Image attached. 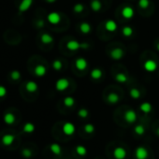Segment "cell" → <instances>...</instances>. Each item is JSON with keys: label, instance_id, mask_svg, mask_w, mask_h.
I'll return each mask as SVG.
<instances>
[{"label": "cell", "instance_id": "obj_1", "mask_svg": "<svg viewBox=\"0 0 159 159\" xmlns=\"http://www.w3.org/2000/svg\"><path fill=\"white\" fill-rule=\"evenodd\" d=\"M90 47V45L86 42H83V43H81L77 40H69L67 43V48L68 49L69 51L71 52H75V51H78L80 49H83V50H86Z\"/></svg>", "mask_w": 159, "mask_h": 159}, {"label": "cell", "instance_id": "obj_2", "mask_svg": "<svg viewBox=\"0 0 159 159\" xmlns=\"http://www.w3.org/2000/svg\"><path fill=\"white\" fill-rule=\"evenodd\" d=\"M69 86V81L67 78H61L56 81L55 82V89L59 92L65 91Z\"/></svg>", "mask_w": 159, "mask_h": 159}, {"label": "cell", "instance_id": "obj_3", "mask_svg": "<svg viewBox=\"0 0 159 159\" xmlns=\"http://www.w3.org/2000/svg\"><path fill=\"white\" fill-rule=\"evenodd\" d=\"M109 56H111L112 59L118 61V60H121L122 58L125 56V52H124V50L122 48L116 47V48L112 49V52L109 53Z\"/></svg>", "mask_w": 159, "mask_h": 159}, {"label": "cell", "instance_id": "obj_4", "mask_svg": "<svg viewBox=\"0 0 159 159\" xmlns=\"http://www.w3.org/2000/svg\"><path fill=\"white\" fill-rule=\"evenodd\" d=\"M157 67H158V64L155 62L154 60H152V59L146 60L144 62V64H143V68L147 72H151V73L156 71Z\"/></svg>", "mask_w": 159, "mask_h": 159}, {"label": "cell", "instance_id": "obj_5", "mask_svg": "<svg viewBox=\"0 0 159 159\" xmlns=\"http://www.w3.org/2000/svg\"><path fill=\"white\" fill-rule=\"evenodd\" d=\"M47 20H48L49 22L52 23V24H57L61 21V14L57 11L50 12V13H49L48 16H47Z\"/></svg>", "mask_w": 159, "mask_h": 159}, {"label": "cell", "instance_id": "obj_6", "mask_svg": "<svg viewBox=\"0 0 159 159\" xmlns=\"http://www.w3.org/2000/svg\"><path fill=\"white\" fill-rule=\"evenodd\" d=\"M125 120L129 124H133L135 123L136 120H137V114H136V112L134 111L132 109H129L125 113Z\"/></svg>", "mask_w": 159, "mask_h": 159}, {"label": "cell", "instance_id": "obj_7", "mask_svg": "<svg viewBox=\"0 0 159 159\" xmlns=\"http://www.w3.org/2000/svg\"><path fill=\"white\" fill-rule=\"evenodd\" d=\"M122 15H123L124 18L130 20L135 15V10H134V9L131 6H126L122 9Z\"/></svg>", "mask_w": 159, "mask_h": 159}, {"label": "cell", "instance_id": "obj_8", "mask_svg": "<svg viewBox=\"0 0 159 159\" xmlns=\"http://www.w3.org/2000/svg\"><path fill=\"white\" fill-rule=\"evenodd\" d=\"M75 67L79 70H85L88 67V61L83 57H79L75 61Z\"/></svg>", "mask_w": 159, "mask_h": 159}, {"label": "cell", "instance_id": "obj_9", "mask_svg": "<svg viewBox=\"0 0 159 159\" xmlns=\"http://www.w3.org/2000/svg\"><path fill=\"white\" fill-rule=\"evenodd\" d=\"M105 28L109 32H115L118 29V24L114 20L109 19L105 22Z\"/></svg>", "mask_w": 159, "mask_h": 159}, {"label": "cell", "instance_id": "obj_10", "mask_svg": "<svg viewBox=\"0 0 159 159\" xmlns=\"http://www.w3.org/2000/svg\"><path fill=\"white\" fill-rule=\"evenodd\" d=\"M135 155L137 157V159H146L149 155V153H148V150L146 149L145 147H139L136 152H135Z\"/></svg>", "mask_w": 159, "mask_h": 159}, {"label": "cell", "instance_id": "obj_11", "mask_svg": "<svg viewBox=\"0 0 159 159\" xmlns=\"http://www.w3.org/2000/svg\"><path fill=\"white\" fill-rule=\"evenodd\" d=\"M32 5H33V0H22L21 4L19 5L18 9H19L20 12H22H22L27 11L31 8Z\"/></svg>", "mask_w": 159, "mask_h": 159}, {"label": "cell", "instance_id": "obj_12", "mask_svg": "<svg viewBox=\"0 0 159 159\" xmlns=\"http://www.w3.org/2000/svg\"><path fill=\"white\" fill-rule=\"evenodd\" d=\"M113 155L116 159H125L126 156V150L123 147H117L113 152Z\"/></svg>", "mask_w": 159, "mask_h": 159}, {"label": "cell", "instance_id": "obj_13", "mask_svg": "<svg viewBox=\"0 0 159 159\" xmlns=\"http://www.w3.org/2000/svg\"><path fill=\"white\" fill-rule=\"evenodd\" d=\"M90 76L93 80L97 81V80H100L103 77V70L99 67H95L94 68L91 73H90Z\"/></svg>", "mask_w": 159, "mask_h": 159}, {"label": "cell", "instance_id": "obj_14", "mask_svg": "<svg viewBox=\"0 0 159 159\" xmlns=\"http://www.w3.org/2000/svg\"><path fill=\"white\" fill-rule=\"evenodd\" d=\"M26 88L29 93H35L39 90V85L34 81H28L26 84Z\"/></svg>", "mask_w": 159, "mask_h": 159}, {"label": "cell", "instance_id": "obj_15", "mask_svg": "<svg viewBox=\"0 0 159 159\" xmlns=\"http://www.w3.org/2000/svg\"><path fill=\"white\" fill-rule=\"evenodd\" d=\"M63 131L66 135H68V136L73 135L75 132V126L72 123H66L63 126Z\"/></svg>", "mask_w": 159, "mask_h": 159}, {"label": "cell", "instance_id": "obj_16", "mask_svg": "<svg viewBox=\"0 0 159 159\" xmlns=\"http://www.w3.org/2000/svg\"><path fill=\"white\" fill-rule=\"evenodd\" d=\"M35 74L38 77H44L47 74V68L43 65H38L35 67Z\"/></svg>", "mask_w": 159, "mask_h": 159}, {"label": "cell", "instance_id": "obj_17", "mask_svg": "<svg viewBox=\"0 0 159 159\" xmlns=\"http://www.w3.org/2000/svg\"><path fill=\"white\" fill-rule=\"evenodd\" d=\"M114 80H115V81H117L119 83H126L128 81V77L126 74H125V73L119 72L114 75Z\"/></svg>", "mask_w": 159, "mask_h": 159}, {"label": "cell", "instance_id": "obj_18", "mask_svg": "<svg viewBox=\"0 0 159 159\" xmlns=\"http://www.w3.org/2000/svg\"><path fill=\"white\" fill-rule=\"evenodd\" d=\"M80 31L82 33V34H89L91 33L92 31V26H90V23L87 22H81L80 24Z\"/></svg>", "mask_w": 159, "mask_h": 159}, {"label": "cell", "instance_id": "obj_19", "mask_svg": "<svg viewBox=\"0 0 159 159\" xmlns=\"http://www.w3.org/2000/svg\"><path fill=\"white\" fill-rule=\"evenodd\" d=\"M107 100L109 104H116L120 101V95L117 93H111L107 96Z\"/></svg>", "mask_w": 159, "mask_h": 159}, {"label": "cell", "instance_id": "obj_20", "mask_svg": "<svg viewBox=\"0 0 159 159\" xmlns=\"http://www.w3.org/2000/svg\"><path fill=\"white\" fill-rule=\"evenodd\" d=\"M40 40L44 44H52L54 40V36L52 35L48 34V33H44L40 36Z\"/></svg>", "mask_w": 159, "mask_h": 159}, {"label": "cell", "instance_id": "obj_21", "mask_svg": "<svg viewBox=\"0 0 159 159\" xmlns=\"http://www.w3.org/2000/svg\"><path fill=\"white\" fill-rule=\"evenodd\" d=\"M90 6H91L92 10L95 12H99L102 9V3L100 0H92Z\"/></svg>", "mask_w": 159, "mask_h": 159}, {"label": "cell", "instance_id": "obj_22", "mask_svg": "<svg viewBox=\"0 0 159 159\" xmlns=\"http://www.w3.org/2000/svg\"><path fill=\"white\" fill-rule=\"evenodd\" d=\"M122 34H123V36H126V38H131L134 35V29L129 26H126L122 28Z\"/></svg>", "mask_w": 159, "mask_h": 159}, {"label": "cell", "instance_id": "obj_23", "mask_svg": "<svg viewBox=\"0 0 159 159\" xmlns=\"http://www.w3.org/2000/svg\"><path fill=\"white\" fill-rule=\"evenodd\" d=\"M14 139H15V138H14L13 135H11V134H7V135L3 136V138H2V142H3V144H5V145H7V146H9V145H11L12 143H13Z\"/></svg>", "mask_w": 159, "mask_h": 159}, {"label": "cell", "instance_id": "obj_24", "mask_svg": "<svg viewBox=\"0 0 159 159\" xmlns=\"http://www.w3.org/2000/svg\"><path fill=\"white\" fill-rule=\"evenodd\" d=\"M140 111H141L142 112H144V113H149V112H151L153 107H152V104L149 103V102H143V103L140 104Z\"/></svg>", "mask_w": 159, "mask_h": 159}, {"label": "cell", "instance_id": "obj_25", "mask_svg": "<svg viewBox=\"0 0 159 159\" xmlns=\"http://www.w3.org/2000/svg\"><path fill=\"white\" fill-rule=\"evenodd\" d=\"M4 122L7 125H12L15 122V116L13 113L8 112L4 115Z\"/></svg>", "mask_w": 159, "mask_h": 159}, {"label": "cell", "instance_id": "obj_26", "mask_svg": "<svg viewBox=\"0 0 159 159\" xmlns=\"http://www.w3.org/2000/svg\"><path fill=\"white\" fill-rule=\"evenodd\" d=\"M129 95L133 99H140L141 97V93L137 88H131L129 91Z\"/></svg>", "mask_w": 159, "mask_h": 159}, {"label": "cell", "instance_id": "obj_27", "mask_svg": "<svg viewBox=\"0 0 159 159\" xmlns=\"http://www.w3.org/2000/svg\"><path fill=\"white\" fill-rule=\"evenodd\" d=\"M75 99H74V97H72V96H67L65 97V99H64V104L65 106L70 108V107H73L75 105Z\"/></svg>", "mask_w": 159, "mask_h": 159}, {"label": "cell", "instance_id": "obj_28", "mask_svg": "<svg viewBox=\"0 0 159 159\" xmlns=\"http://www.w3.org/2000/svg\"><path fill=\"white\" fill-rule=\"evenodd\" d=\"M23 132L26 133H33L35 131V126L32 124V123H26V125L23 126V128H22Z\"/></svg>", "mask_w": 159, "mask_h": 159}, {"label": "cell", "instance_id": "obj_29", "mask_svg": "<svg viewBox=\"0 0 159 159\" xmlns=\"http://www.w3.org/2000/svg\"><path fill=\"white\" fill-rule=\"evenodd\" d=\"M83 10H84V5L81 3H77L73 7V11H74L75 13H81Z\"/></svg>", "mask_w": 159, "mask_h": 159}, {"label": "cell", "instance_id": "obj_30", "mask_svg": "<svg viewBox=\"0 0 159 159\" xmlns=\"http://www.w3.org/2000/svg\"><path fill=\"white\" fill-rule=\"evenodd\" d=\"M63 67V64H62V61L61 60H54L53 62V68L56 71H59L61 70V68H62Z\"/></svg>", "mask_w": 159, "mask_h": 159}, {"label": "cell", "instance_id": "obj_31", "mask_svg": "<svg viewBox=\"0 0 159 159\" xmlns=\"http://www.w3.org/2000/svg\"><path fill=\"white\" fill-rule=\"evenodd\" d=\"M139 7L142 9H145L149 8L150 6V0H139V3H138Z\"/></svg>", "mask_w": 159, "mask_h": 159}, {"label": "cell", "instance_id": "obj_32", "mask_svg": "<svg viewBox=\"0 0 159 159\" xmlns=\"http://www.w3.org/2000/svg\"><path fill=\"white\" fill-rule=\"evenodd\" d=\"M51 150H52V152L54 153V154H60V153H61V147L59 146V144H57V143H53L52 145H51Z\"/></svg>", "mask_w": 159, "mask_h": 159}, {"label": "cell", "instance_id": "obj_33", "mask_svg": "<svg viewBox=\"0 0 159 159\" xmlns=\"http://www.w3.org/2000/svg\"><path fill=\"white\" fill-rule=\"evenodd\" d=\"M10 78L13 81H18L21 79V72L18 70H13L10 72Z\"/></svg>", "mask_w": 159, "mask_h": 159}, {"label": "cell", "instance_id": "obj_34", "mask_svg": "<svg viewBox=\"0 0 159 159\" xmlns=\"http://www.w3.org/2000/svg\"><path fill=\"white\" fill-rule=\"evenodd\" d=\"M78 115H79L81 118H86V117L89 115L88 109H81L80 111L78 112Z\"/></svg>", "mask_w": 159, "mask_h": 159}, {"label": "cell", "instance_id": "obj_35", "mask_svg": "<svg viewBox=\"0 0 159 159\" xmlns=\"http://www.w3.org/2000/svg\"><path fill=\"white\" fill-rule=\"evenodd\" d=\"M76 152L80 155H85L87 153V150L85 149V147H83V146H78V147L76 148Z\"/></svg>", "mask_w": 159, "mask_h": 159}, {"label": "cell", "instance_id": "obj_36", "mask_svg": "<svg viewBox=\"0 0 159 159\" xmlns=\"http://www.w3.org/2000/svg\"><path fill=\"white\" fill-rule=\"evenodd\" d=\"M22 155L24 157V158H30L32 156V152L29 150V149H22Z\"/></svg>", "mask_w": 159, "mask_h": 159}, {"label": "cell", "instance_id": "obj_37", "mask_svg": "<svg viewBox=\"0 0 159 159\" xmlns=\"http://www.w3.org/2000/svg\"><path fill=\"white\" fill-rule=\"evenodd\" d=\"M135 132H136V134H138V135H142V134L144 133V131H145V129H144V126H141V125H138L136 127H135Z\"/></svg>", "mask_w": 159, "mask_h": 159}, {"label": "cell", "instance_id": "obj_38", "mask_svg": "<svg viewBox=\"0 0 159 159\" xmlns=\"http://www.w3.org/2000/svg\"><path fill=\"white\" fill-rule=\"evenodd\" d=\"M84 130L87 133H93L95 131V126L92 124H87L84 126Z\"/></svg>", "mask_w": 159, "mask_h": 159}, {"label": "cell", "instance_id": "obj_39", "mask_svg": "<svg viewBox=\"0 0 159 159\" xmlns=\"http://www.w3.org/2000/svg\"><path fill=\"white\" fill-rule=\"evenodd\" d=\"M7 93H8V90L5 86L3 85H0V97H4L7 95Z\"/></svg>", "mask_w": 159, "mask_h": 159}, {"label": "cell", "instance_id": "obj_40", "mask_svg": "<svg viewBox=\"0 0 159 159\" xmlns=\"http://www.w3.org/2000/svg\"><path fill=\"white\" fill-rule=\"evenodd\" d=\"M36 27H39V28H41V27H43L44 26V21L43 20H40V21H38L36 22Z\"/></svg>", "mask_w": 159, "mask_h": 159}, {"label": "cell", "instance_id": "obj_41", "mask_svg": "<svg viewBox=\"0 0 159 159\" xmlns=\"http://www.w3.org/2000/svg\"><path fill=\"white\" fill-rule=\"evenodd\" d=\"M57 0H46V2L47 3H50V4H52V3H54V2H56Z\"/></svg>", "mask_w": 159, "mask_h": 159}, {"label": "cell", "instance_id": "obj_42", "mask_svg": "<svg viewBox=\"0 0 159 159\" xmlns=\"http://www.w3.org/2000/svg\"><path fill=\"white\" fill-rule=\"evenodd\" d=\"M155 48H156V50H157V51L159 52V41H158V42L156 43V45H155Z\"/></svg>", "mask_w": 159, "mask_h": 159}, {"label": "cell", "instance_id": "obj_43", "mask_svg": "<svg viewBox=\"0 0 159 159\" xmlns=\"http://www.w3.org/2000/svg\"><path fill=\"white\" fill-rule=\"evenodd\" d=\"M156 133H157V135H158V136H159V128H158V129H157V132H156Z\"/></svg>", "mask_w": 159, "mask_h": 159}]
</instances>
